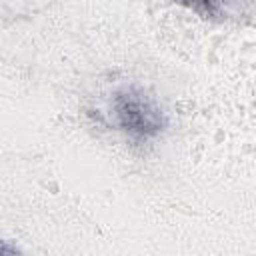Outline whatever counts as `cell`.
<instances>
[{"mask_svg": "<svg viewBox=\"0 0 256 256\" xmlns=\"http://www.w3.org/2000/svg\"><path fill=\"white\" fill-rule=\"evenodd\" d=\"M202 18H228L232 14V6L240 4V0H174Z\"/></svg>", "mask_w": 256, "mask_h": 256, "instance_id": "7a4b0ae2", "label": "cell"}, {"mask_svg": "<svg viewBox=\"0 0 256 256\" xmlns=\"http://www.w3.org/2000/svg\"><path fill=\"white\" fill-rule=\"evenodd\" d=\"M106 114L110 118V126L126 134L132 142H148L160 136L166 126L168 118L162 106L154 96H150L140 86H122L112 92L108 100Z\"/></svg>", "mask_w": 256, "mask_h": 256, "instance_id": "6da1fadb", "label": "cell"}]
</instances>
